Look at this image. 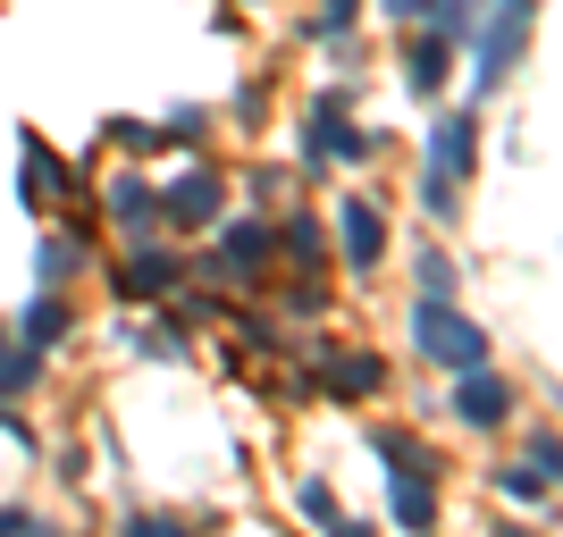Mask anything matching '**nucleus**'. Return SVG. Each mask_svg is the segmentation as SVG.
Wrapping results in <instances>:
<instances>
[{
  "instance_id": "f257e3e1",
  "label": "nucleus",
  "mask_w": 563,
  "mask_h": 537,
  "mask_svg": "<svg viewBox=\"0 0 563 537\" xmlns=\"http://www.w3.org/2000/svg\"><path fill=\"white\" fill-rule=\"evenodd\" d=\"M161 211H168V219H186V227H194V219H211V211H219V186L202 177V168H186V177L168 186V202H161Z\"/></svg>"
},
{
  "instance_id": "f03ea898",
  "label": "nucleus",
  "mask_w": 563,
  "mask_h": 537,
  "mask_svg": "<svg viewBox=\"0 0 563 537\" xmlns=\"http://www.w3.org/2000/svg\"><path fill=\"white\" fill-rule=\"evenodd\" d=\"M261 260H269V235H261V227H235L228 244H219V260H211V269H219V278H253Z\"/></svg>"
},
{
  "instance_id": "7ed1b4c3",
  "label": "nucleus",
  "mask_w": 563,
  "mask_h": 537,
  "mask_svg": "<svg viewBox=\"0 0 563 537\" xmlns=\"http://www.w3.org/2000/svg\"><path fill=\"white\" fill-rule=\"evenodd\" d=\"M421 345L446 353V361H479V336H471L463 320H446V311H429V320H421Z\"/></svg>"
},
{
  "instance_id": "20e7f679",
  "label": "nucleus",
  "mask_w": 563,
  "mask_h": 537,
  "mask_svg": "<svg viewBox=\"0 0 563 537\" xmlns=\"http://www.w3.org/2000/svg\"><path fill=\"white\" fill-rule=\"evenodd\" d=\"M118 286H126V294H168V286H177V260H161V253H135L126 269H118Z\"/></svg>"
},
{
  "instance_id": "39448f33",
  "label": "nucleus",
  "mask_w": 563,
  "mask_h": 537,
  "mask_svg": "<svg viewBox=\"0 0 563 537\" xmlns=\"http://www.w3.org/2000/svg\"><path fill=\"white\" fill-rule=\"evenodd\" d=\"M110 219H118V227H143V219H152V186L118 177V186H110Z\"/></svg>"
},
{
  "instance_id": "423d86ee",
  "label": "nucleus",
  "mask_w": 563,
  "mask_h": 537,
  "mask_svg": "<svg viewBox=\"0 0 563 537\" xmlns=\"http://www.w3.org/2000/svg\"><path fill=\"white\" fill-rule=\"evenodd\" d=\"M345 244H353V260H378V219L362 202H345Z\"/></svg>"
},
{
  "instance_id": "0eeeda50",
  "label": "nucleus",
  "mask_w": 563,
  "mask_h": 537,
  "mask_svg": "<svg viewBox=\"0 0 563 537\" xmlns=\"http://www.w3.org/2000/svg\"><path fill=\"white\" fill-rule=\"evenodd\" d=\"M0 387H9V395L34 387V353H9V336H0Z\"/></svg>"
},
{
  "instance_id": "6e6552de",
  "label": "nucleus",
  "mask_w": 563,
  "mask_h": 537,
  "mask_svg": "<svg viewBox=\"0 0 563 537\" xmlns=\"http://www.w3.org/2000/svg\"><path fill=\"white\" fill-rule=\"evenodd\" d=\"M25 202H51V152L25 143Z\"/></svg>"
},
{
  "instance_id": "1a4fd4ad",
  "label": "nucleus",
  "mask_w": 563,
  "mask_h": 537,
  "mask_svg": "<svg viewBox=\"0 0 563 537\" xmlns=\"http://www.w3.org/2000/svg\"><path fill=\"white\" fill-rule=\"evenodd\" d=\"M463 412H471V421H496V412H505V387L471 378V387H463Z\"/></svg>"
},
{
  "instance_id": "9d476101",
  "label": "nucleus",
  "mask_w": 563,
  "mask_h": 537,
  "mask_svg": "<svg viewBox=\"0 0 563 537\" xmlns=\"http://www.w3.org/2000/svg\"><path fill=\"white\" fill-rule=\"evenodd\" d=\"M76 260H85V244H76V235H51L43 244V278H68Z\"/></svg>"
},
{
  "instance_id": "9b49d317",
  "label": "nucleus",
  "mask_w": 563,
  "mask_h": 537,
  "mask_svg": "<svg viewBox=\"0 0 563 537\" xmlns=\"http://www.w3.org/2000/svg\"><path fill=\"white\" fill-rule=\"evenodd\" d=\"M59 327H68V311H59V303H34V311H25V336H34V345H59Z\"/></svg>"
},
{
  "instance_id": "f8f14e48",
  "label": "nucleus",
  "mask_w": 563,
  "mask_h": 537,
  "mask_svg": "<svg viewBox=\"0 0 563 537\" xmlns=\"http://www.w3.org/2000/svg\"><path fill=\"white\" fill-rule=\"evenodd\" d=\"M329 18H345V0H329Z\"/></svg>"
}]
</instances>
